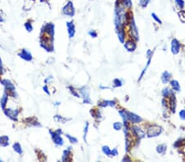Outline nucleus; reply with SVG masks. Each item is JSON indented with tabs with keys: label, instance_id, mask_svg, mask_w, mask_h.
Wrapping results in <instances>:
<instances>
[{
	"label": "nucleus",
	"instance_id": "nucleus-23",
	"mask_svg": "<svg viewBox=\"0 0 185 162\" xmlns=\"http://www.w3.org/2000/svg\"><path fill=\"white\" fill-rule=\"evenodd\" d=\"M54 119L57 121V122H61V123H65V122H67V121L70 120V119H66V118L63 117V116H61L59 115H56L54 117Z\"/></svg>",
	"mask_w": 185,
	"mask_h": 162
},
{
	"label": "nucleus",
	"instance_id": "nucleus-13",
	"mask_svg": "<svg viewBox=\"0 0 185 162\" xmlns=\"http://www.w3.org/2000/svg\"><path fill=\"white\" fill-rule=\"evenodd\" d=\"M7 100H8V94H7V92H4L3 97L1 98V100H0V106H1V107H2L3 110H4L6 108Z\"/></svg>",
	"mask_w": 185,
	"mask_h": 162
},
{
	"label": "nucleus",
	"instance_id": "nucleus-46",
	"mask_svg": "<svg viewBox=\"0 0 185 162\" xmlns=\"http://www.w3.org/2000/svg\"><path fill=\"white\" fill-rule=\"evenodd\" d=\"M1 161H2V159H0V162Z\"/></svg>",
	"mask_w": 185,
	"mask_h": 162
},
{
	"label": "nucleus",
	"instance_id": "nucleus-4",
	"mask_svg": "<svg viewBox=\"0 0 185 162\" xmlns=\"http://www.w3.org/2000/svg\"><path fill=\"white\" fill-rule=\"evenodd\" d=\"M45 32L46 34L49 35V37L54 38V25L52 23H47L45 26H43L41 29V33Z\"/></svg>",
	"mask_w": 185,
	"mask_h": 162
},
{
	"label": "nucleus",
	"instance_id": "nucleus-20",
	"mask_svg": "<svg viewBox=\"0 0 185 162\" xmlns=\"http://www.w3.org/2000/svg\"><path fill=\"white\" fill-rule=\"evenodd\" d=\"M170 85L173 88V89L175 91H177V92H179L180 91V86H179V84L178 81L176 80H171L170 81Z\"/></svg>",
	"mask_w": 185,
	"mask_h": 162
},
{
	"label": "nucleus",
	"instance_id": "nucleus-16",
	"mask_svg": "<svg viewBox=\"0 0 185 162\" xmlns=\"http://www.w3.org/2000/svg\"><path fill=\"white\" fill-rule=\"evenodd\" d=\"M133 130L134 134L137 135V136L138 137V138H143V137L145 136L144 132L140 128L137 127V126H133Z\"/></svg>",
	"mask_w": 185,
	"mask_h": 162
},
{
	"label": "nucleus",
	"instance_id": "nucleus-24",
	"mask_svg": "<svg viewBox=\"0 0 185 162\" xmlns=\"http://www.w3.org/2000/svg\"><path fill=\"white\" fill-rule=\"evenodd\" d=\"M166 151V146L165 144H160L159 146H157V152L159 154H164Z\"/></svg>",
	"mask_w": 185,
	"mask_h": 162
},
{
	"label": "nucleus",
	"instance_id": "nucleus-21",
	"mask_svg": "<svg viewBox=\"0 0 185 162\" xmlns=\"http://www.w3.org/2000/svg\"><path fill=\"white\" fill-rule=\"evenodd\" d=\"M115 101H104V102L99 103V106H100L101 107H106L108 106L110 107H115Z\"/></svg>",
	"mask_w": 185,
	"mask_h": 162
},
{
	"label": "nucleus",
	"instance_id": "nucleus-44",
	"mask_svg": "<svg viewBox=\"0 0 185 162\" xmlns=\"http://www.w3.org/2000/svg\"><path fill=\"white\" fill-rule=\"evenodd\" d=\"M53 80V77L52 76H49L48 78H47V79H46V80H45V83H49V81H50V80Z\"/></svg>",
	"mask_w": 185,
	"mask_h": 162
},
{
	"label": "nucleus",
	"instance_id": "nucleus-5",
	"mask_svg": "<svg viewBox=\"0 0 185 162\" xmlns=\"http://www.w3.org/2000/svg\"><path fill=\"white\" fill-rule=\"evenodd\" d=\"M79 90L80 92H81V95L82 97L84 103H89V104H91V98H90L89 89H88V88L86 86H84L82 88H81Z\"/></svg>",
	"mask_w": 185,
	"mask_h": 162
},
{
	"label": "nucleus",
	"instance_id": "nucleus-37",
	"mask_svg": "<svg viewBox=\"0 0 185 162\" xmlns=\"http://www.w3.org/2000/svg\"><path fill=\"white\" fill-rule=\"evenodd\" d=\"M68 89H69V90H70L71 92H72V94H73V95L75 96V97H77V98H79V97H80L79 94H78V93L76 92V91H75V89H74L73 87L69 86V87H68Z\"/></svg>",
	"mask_w": 185,
	"mask_h": 162
},
{
	"label": "nucleus",
	"instance_id": "nucleus-17",
	"mask_svg": "<svg viewBox=\"0 0 185 162\" xmlns=\"http://www.w3.org/2000/svg\"><path fill=\"white\" fill-rule=\"evenodd\" d=\"M0 145L7 146L9 145V138L7 136H0Z\"/></svg>",
	"mask_w": 185,
	"mask_h": 162
},
{
	"label": "nucleus",
	"instance_id": "nucleus-14",
	"mask_svg": "<svg viewBox=\"0 0 185 162\" xmlns=\"http://www.w3.org/2000/svg\"><path fill=\"white\" fill-rule=\"evenodd\" d=\"M124 47L128 52H133L134 50L136 49L137 45H136V44H135L134 42H133L132 40H129V41H128L127 43H125Z\"/></svg>",
	"mask_w": 185,
	"mask_h": 162
},
{
	"label": "nucleus",
	"instance_id": "nucleus-6",
	"mask_svg": "<svg viewBox=\"0 0 185 162\" xmlns=\"http://www.w3.org/2000/svg\"><path fill=\"white\" fill-rule=\"evenodd\" d=\"M131 29H130V32H131L132 38H133L134 40L137 41L139 39V35H138V30H137V26L134 21L133 16H131Z\"/></svg>",
	"mask_w": 185,
	"mask_h": 162
},
{
	"label": "nucleus",
	"instance_id": "nucleus-11",
	"mask_svg": "<svg viewBox=\"0 0 185 162\" xmlns=\"http://www.w3.org/2000/svg\"><path fill=\"white\" fill-rule=\"evenodd\" d=\"M179 50H180V44L177 39H173L171 42V52L174 54L179 53Z\"/></svg>",
	"mask_w": 185,
	"mask_h": 162
},
{
	"label": "nucleus",
	"instance_id": "nucleus-22",
	"mask_svg": "<svg viewBox=\"0 0 185 162\" xmlns=\"http://www.w3.org/2000/svg\"><path fill=\"white\" fill-rule=\"evenodd\" d=\"M70 152H71V147L69 146L67 149L64 150V152H63V156H62V161H67V157H68V156L70 155Z\"/></svg>",
	"mask_w": 185,
	"mask_h": 162
},
{
	"label": "nucleus",
	"instance_id": "nucleus-41",
	"mask_svg": "<svg viewBox=\"0 0 185 162\" xmlns=\"http://www.w3.org/2000/svg\"><path fill=\"white\" fill-rule=\"evenodd\" d=\"M0 73L3 74V61L1 59L0 57Z\"/></svg>",
	"mask_w": 185,
	"mask_h": 162
},
{
	"label": "nucleus",
	"instance_id": "nucleus-34",
	"mask_svg": "<svg viewBox=\"0 0 185 162\" xmlns=\"http://www.w3.org/2000/svg\"><path fill=\"white\" fill-rule=\"evenodd\" d=\"M24 26H25V28H26V30L28 32H31L32 30H33V26H32V25L30 22H26L24 25Z\"/></svg>",
	"mask_w": 185,
	"mask_h": 162
},
{
	"label": "nucleus",
	"instance_id": "nucleus-30",
	"mask_svg": "<svg viewBox=\"0 0 185 162\" xmlns=\"http://www.w3.org/2000/svg\"><path fill=\"white\" fill-rule=\"evenodd\" d=\"M113 84H114V87L115 88H118V87H121L123 85V83L119 79H115L113 81Z\"/></svg>",
	"mask_w": 185,
	"mask_h": 162
},
{
	"label": "nucleus",
	"instance_id": "nucleus-2",
	"mask_svg": "<svg viewBox=\"0 0 185 162\" xmlns=\"http://www.w3.org/2000/svg\"><path fill=\"white\" fill-rule=\"evenodd\" d=\"M62 12H63V14L65 15V16H69V17H73V16L75 15V8H74L73 2H72V1H68V2L65 4V6L63 7Z\"/></svg>",
	"mask_w": 185,
	"mask_h": 162
},
{
	"label": "nucleus",
	"instance_id": "nucleus-10",
	"mask_svg": "<svg viewBox=\"0 0 185 162\" xmlns=\"http://www.w3.org/2000/svg\"><path fill=\"white\" fill-rule=\"evenodd\" d=\"M18 56H19L21 58H22L23 60L27 61H31L32 60V58H33L31 53L27 49H22V50L18 53Z\"/></svg>",
	"mask_w": 185,
	"mask_h": 162
},
{
	"label": "nucleus",
	"instance_id": "nucleus-32",
	"mask_svg": "<svg viewBox=\"0 0 185 162\" xmlns=\"http://www.w3.org/2000/svg\"><path fill=\"white\" fill-rule=\"evenodd\" d=\"M113 127H114L115 130H120L122 127H123V124H122L120 122H115V123H114V124H113Z\"/></svg>",
	"mask_w": 185,
	"mask_h": 162
},
{
	"label": "nucleus",
	"instance_id": "nucleus-45",
	"mask_svg": "<svg viewBox=\"0 0 185 162\" xmlns=\"http://www.w3.org/2000/svg\"><path fill=\"white\" fill-rule=\"evenodd\" d=\"M59 104H60V102H58V103H54V105H56V106L59 105Z\"/></svg>",
	"mask_w": 185,
	"mask_h": 162
},
{
	"label": "nucleus",
	"instance_id": "nucleus-38",
	"mask_svg": "<svg viewBox=\"0 0 185 162\" xmlns=\"http://www.w3.org/2000/svg\"><path fill=\"white\" fill-rule=\"evenodd\" d=\"M88 34H89V35H91L92 38H96V37H97V33H96L95 30H90V31L88 32Z\"/></svg>",
	"mask_w": 185,
	"mask_h": 162
},
{
	"label": "nucleus",
	"instance_id": "nucleus-19",
	"mask_svg": "<svg viewBox=\"0 0 185 162\" xmlns=\"http://www.w3.org/2000/svg\"><path fill=\"white\" fill-rule=\"evenodd\" d=\"M13 150H14V151H15L17 154H19V155H22V154L23 153L22 148V146H21V144H20L19 143H14L13 146Z\"/></svg>",
	"mask_w": 185,
	"mask_h": 162
},
{
	"label": "nucleus",
	"instance_id": "nucleus-8",
	"mask_svg": "<svg viewBox=\"0 0 185 162\" xmlns=\"http://www.w3.org/2000/svg\"><path fill=\"white\" fill-rule=\"evenodd\" d=\"M0 82L2 83V84L5 87L6 90H8V91L11 92H14L16 91L15 86H14V84L12 83V81H10L9 80H0Z\"/></svg>",
	"mask_w": 185,
	"mask_h": 162
},
{
	"label": "nucleus",
	"instance_id": "nucleus-31",
	"mask_svg": "<svg viewBox=\"0 0 185 162\" xmlns=\"http://www.w3.org/2000/svg\"><path fill=\"white\" fill-rule=\"evenodd\" d=\"M88 127H89V123L86 122V124H85V128H84V135H83V139L85 141V143H86V134H87V132H88Z\"/></svg>",
	"mask_w": 185,
	"mask_h": 162
},
{
	"label": "nucleus",
	"instance_id": "nucleus-28",
	"mask_svg": "<svg viewBox=\"0 0 185 162\" xmlns=\"http://www.w3.org/2000/svg\"><path fill=\"white\" fill-rule=\"evenodd\" d=\"M175 2L176 5L178 6V7H179V8H184V5H185V2L184 0H175Z\"/></svg>",
	"mask_w": 185,
	"mask_h": 162
},
{
	"label": "nucleus",
	"instance_id": "nucleus-40",
	"mask_svg": "<svg viewBox=\"0 0 185 162\" xmlns=\"http://www.w3.org/2000/svg\"><path fill=\"white\" fill-rule=\"evenodd\" d=\"M117 155H118V150H117V148H114L111 151V156H116Z\"/></svg>",
	"mask_w": 185,
	"mask_h": 162
},
{
	"label": "nucleus",
	"instance_id": "nucleus-42",
	"mask_svg": "<svg viewBox=\"0 0 185 162\" xmlns=\"http://www.w3.org/2000/svg\"><path fill=\"white\" fill-rule=\"evenodd\" d=\"M4 21H5V19H4V17H3V13L0 11V22H3Z\"/></svg>",
	"mask_w": 185,
	"mask_h": 162
},
{
	"label": "nucleus",
	"instance_id": "nucleus-9",
	"mask_svg": "<svg viewBox=\"0 0 185 162\" xmlns=\"http://www.w3.org/2000/svg\"><path fill=\"white\" fill-rule=\"evenodd\" d=\"M66 26L67 29V33H68V36L69 38H73L76 30H75V25H74L73 21H67L66 23Z\"/></svg>",
	"mask_w": 185,
	"mask_h": 162
},
{
	"label": "nucleus",
	"instance_id": "nucleus-27",
	"mask_svg": "<svg viewBox=\"0 0 185 162\" xmlns=\"http://www.w3.org/2000/svg\"><path fill=\"white\" fill-rule=\"evenodd\" d=\"M111 151L110 148L108 146H102V152L103 153L106 155V156H110L111 155Z\"/></svg>",
	"mask_w": 185,
	"mask_h": 162
},
{
	"label": "nucleus",
	"instance_id": "nucleus-3",
	"mask_svg": "<svg viewBox=\"0 0 185 162\" xmlns=\"http://www.w3.org/2000/svg\"><path fill=\"white\" fill-rule=\"evenodd\" d=\"M4 114L6 115L7 117H9L11 120L13 121H17V117H18V115L20 113V110L18 109H10V108H5L4 110Z\"/></svg>",
	"mask_w": 185,
	"mask_h": 162
},
{
	"label": "nucleus",
	"instance_id": "nucleus-12",
	"mask_svg": "<svg viewBox=\"0 0 185 162\" xmlns=\"http://www.w3.org/2000/svg\"><path fill=\"white\" fill-rule=\"evenodd\" d=\"M128 121H131L133 123H140L142 121V118L137 115L134 114V113H132V112H128Z\"/></svg>",
	"mask_w": 185,
	"mask_h": 162
},
{
	"label": "nucleus",
	"instance_id": "nucleus-1",
	"mask_svg": "<svg viewBox=\"0 0 185 162\" xmlns=\"http://www.w3.org/2000/svg\"><path fill=\"white\" fill-rule=\"evenodd\" d=\"M62 133H63V132H62L60 129L56 131H54V132L52 130H49V134L51 135L52 139H53L54 144H55L56 146H61L64 144V139H63L62 137H61V134H62Z\"/></svg>",
	"mask_w": 185,
	"mask_h": 162
},
{
	"label": "nucleus",
	"instance_id": "nucleus-25",
	"mask_svg": "<svg viewBox=\"0 0 185 162\" xmlns=\"http://www.w3.org/2000/svg\"><path fill=\"white\" fill-rule=\"evenodd\" d=\"M120 1H121V3L124 5L126 8H131L132 6H133L132 0H120Z\"/></svg>",
	"mask_w": 185,
	"mask_h": 162
},
{
	"label": "nucleus",
	"instance_id": "nucleus-33",
	"mask_svg": "<svg viewBox=\"0 0 185 162\" xmlns=\"http://www.w3.org/2000/svg\"><path fill=\"white\" fill-rule=\"evenodd\" d=\"M179 18L181 19V21H182L185 22V11H184V10H181V11H179Z\"/></svg>",
	"mask_w": 185,
	"mask_h": 162
},
{
	"label": "nucleus",
	"instance_id": "nucleus-15",
	"mask_svg": "<svg viewBox=\"0 0 185 162\" xmlns=\"http://www.w3.org/2000/svg\"><path fill=\"white\" fill-rule=\"evenodd\" d=\"M116 30H117V34H118L119 41L121 42L122 44H124L125 39V32L124 30V28L117 29Z\"/></svg>",
	"mask_w": 185,
	"mask_h": 162
},
{
	"label": "nucleus",
	"instance_id": "nucleus-18",
	"mask_svg": "<svg viewBox=\"0 0 185 162\" xmlns=\"http://www.w3.org/2000/svg\"><path fill=\"white\" fill-rule=\"evenodd\" d=\"M170 78H171V74L168 72V71H165V72L162 74L161 80H162V82L164 83V84H167V83L170 80Z\"/></svg>",
	"mask_w": 185,
	"mask_h": 162
},
{
	"label": "nucleus",
	"instance_id": "nucleus-26",
	"mask_svg": "<svg viewBox=\"0 0 185 162\" xmlns=\"http://www.w3.org/2000/svg\"><path fill=\"white\" fill-rule=\"evenodd\" d=\"M65 136H66V138H67V139L69 140V142H70L71 143H73V144H76V143H77V139L75 138V137L73 136H71L70 134H65Z\"/></svg>",
	"mask_w": 185,
	"mask_h": 162
},
{
	"label": "nucleus",
	"instance_id": "nucleus-7",
	"mask_svg": "<svg viewBox=\"0 0 185 162\" xmlns=\"http://www.w3.org/2000/svg\"><path fill=\"white\" fill-rule=\"evenodd\" d=\"M161 132H162L161 127L155 125V126H152V127H151L150 129H148V131H147V135H148V137H156L161 134Z\"/></svg>",
	"mask_w": 185,
	"mask_h": 162
},
{
	"label": "nucleus",
	"instance_id": "nucleus-36",
	"mask_svg": "<svg viewBox=\"0 0 185 162\" xmlns=\"http://www.w3.org/2000/svg\"><path fill=\"white\" fill-rule=\"evenodd\" d=\"M151 16H152V18H153V19L155 20L157 23H159V24H161V23H162V21L160 20V18L157 16V14H156V13H151Z\"/></svg>",
	"mask_w": 185,
	"mask_h": 162
},
{
	"label": "nucleus",
	"instance_id": "nucleus-35",
	"mask_svg": "<svg viewBox=\"0 0 185 162\" xmlns=\"http://www.w3.org/2000/svg\"><path fill=\"white\" fill-rule=\"evenodd\" d=\"M170 93H171V90H170L169 89H168V88H167V89H164L162 92V94L164 97H168Z\"/></svg>",
	"mask_w": 185,
	"mask_h": 162
},
{
	"label": "nucleus",
	"instance_id": "nucleus-39",
	"mask_svg": "<svg viewBox=\"0 0 185 162\" xmlns=\"http://www.w3.org/2000/svg\"><path fill=\"white\" fill-rule=\"evenodd\" d=\"M179 116L182 120H185V110H182L179 112Z\"/></svg>",
	"mask_w": 185,
	"mask_h": 162
},
{
	"label": "nucleus",
	"instance_id": "nucleus-29",
	"mask_svg": "<svg viewBox=\"0 0 185 162\" xmlns=\"http://www.w3.org/2000/svg\"><path fill=\"white\" fill-rule=\"evenodd\" d=\"M150 2L151 0H139V5L144 8V7H147Z\"/></svg>",
	"mask_w": 185,
	"mask_h": 162
},
{
	"label": "nucleus",
	"instance_id": "nucleus-43",
	"mask_svg": "<svg viewBox=\"0 0 185 162\" xmlns=\"http://www.w3.org/2000/svg\"><path fill=\"white\" fill-rule=\"evenodd\" d=\"M43 89H44V91H45V92H46V93H47L48 95H49V94H50V92H49L48 87H46V86H44V87H43Z\"/></svg>",
	"mask_w": 185,
	"mask_h": 162
}]
</instances>
